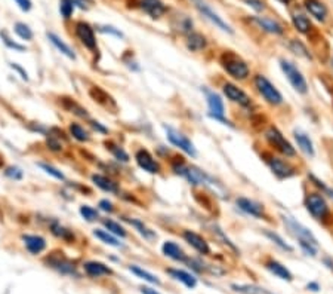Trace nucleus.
Masks as SVG:
<instances>
[{"mask_svg": "<svg viewBox=\"0 0 333 294\" xmlns=\"http://www.w3.org/2000/svg\"><path fill=\"white\" fill-rule=\"evenodd\" d=\"M64 107L67 108V110H70L71 113H74L77 116H80V118H88L89 115H88V110L86 108H83L82 106H79L76 101H73V100H65L64 101Z\"/></svg>", "mask_w": 333, "mask_h": 294, "instance_id": "a19ab883", "label": "nucleus"}, {"mask_svg": "<svg viewBox=\"0 0 333 294\" xmlns=\"http://www.w3.org/2000/svg\"><path fill=\"white\" fill-rule=\"evenodd\" d=\"M264 235L270 239V241H273L274 244L277 245L278 248H281L283 251H288V253H293V247L292 245H289L288 242L278 235L277 232H274V231H270V229H265L264 231Z\"/></svg>", "mask_w": 333, "mask_h": 294, "instance_id": "2f4dec72", "label": "nucleus"}, {"mask_svg": "<svg viewBox=\"0 0 333 294\" xmlns=\"http://www.w3.org/2000/svg\"><path fill=\"white\" fill-rule=\"evenodd\" d=\"M264 137L267 140V143L273 147L278 155L285 156V157H290V159L296 157V155H298V152L293 147V144L283 135V132L275 125H270L265 129Z\"/></svg>", "mask_w": 333, "mask_h": 294, "instance_id": "39448f33", "label": "nucleus"}, {"mask_svg": "<svg viewBox=\"0 0 333 294\" xmlns=\"http://www.w3.org/2000/svg\"><path fill=\"white\" fill-rule=\"evenodd\" d=\"M283 223L285 226L288 228V231L299 242V247L302 248V251L306 256H311V257H316L318 251V241L317 238L314 236V233L311 232L308 228H305L303 224H301L299 221H296L293 217L290 216H283Z\"/></svg>", "mask_w": 333, "mask_h": 294, "instance_id": "f257e3e1", "label": "nucleus"}, {"mask_svg": "<svg viewBox=\"0 0 333 294\" xmlns=\"http://www.w3.org/2000/svg\"><path fill=\"white\" fill-rule=\"evenodd\" d=\"M22 241L29 253L33 256L40 254L46 248V239L39 235H22Z\"/></svg>", "mask_w": 333, "mask_h": 294, "instance_id": "6ab92c4d", "label": "nucleus"}, {"mask_svg": "<svg viewBox=\"0 0 333 294\" xmlns=\"http://www.w3.org/2000/svg\"><path fill=\"white\" fill-rule=\"evenodd\" d=\"M49 264L54 267V269H57V270H60L61 274H68V275H74L76 274V269H74V266L70 263V262H67L65 259H61V257H52L50 260H49Z\"/></svg>", "mask_w": 333, "mask_h": 294, "instance_id": "7c9ffc66", "label": "nucleus"}, {"mask_svg": "<svg viewBox=\"0 0 333 294\" xmlns=\"http://www.w3.org/2000/svg\"><path fill=\"white\" fill-rule=\"evenodd\" d=\"M77 5V8H80V9H86L88 8V5H91L92 0H74Z\"/></svg>", "mask_w": 333, "mask_h": 294, "instance_id": "13d9d810", "label": "nucleus"}, {"mask_svg": "<svg viewBox=\"0 0 333 294\" xmlns=\"http://www.w3.org/2000/svg\"><path fill=\"white\" fill-rule=\"evenodd\" d=\"M303 205L308 214L317 221H324L327 217L330 216V207L326 196L320 193L318 190L306 192L303 196Z\"/></svg>", "mask_w": 333, "mask_h": 294, "instance_id": "7ed1b4c3", "label": "nucleus"}, {"mask_svg": "<svg viewBox=\"0 0 333 294\" xmlns=\"http://www.w3.org/2000/svg\"><path fill=\"white\" fill-rule=\"evenodd\" d=\"M37 165L45 171L46 174L52 175L54 178H57V180H64V174H62L60 170H57L55 167H52V165H49V164H43V162H39Z\"/></svg>", "mask_w": 333, "mask_h": 294, "instance_id": "49530a36", "label": "nucleus"}, {"mask_svg": "<svg viewBox=\"0 0 333 294\" xmlns=\"http://www.w3.org/2000/svg\"><path fill=\"white\" fill-rule=\"evenodd\" d=\"M184 178H187L188 180V183L190 185H193V186H198V185H204V183H208L209 182V175L204 172V171H201L200 168H197V167H187V170L184 172V175H182Z\"/></svg>", "mask_w": 333, "mask_h": 294, "instance_id": "aec40b11", "label": "nucleus"}, {"mask_svg": "<svg viewBox=\"0 0 333 294\" xmlns=\"http://www.w3.org/2000/svg\"><path fill=\"white\" fill-rule=\"evenodd\" d=\"M306 288H308V290H311V291H318V290H320V287H318L317 282H310V284L306 285Z\"/></svg>", "mask_w": 333, "mask_h": 294, "instance_id": "052dcab7", "label": "nucleus"}, {"mask_svg": "<svg viewBox=\"0 0 333 294\" xmlns=\"http://www.w3.org/2000/svg\"><path fill=\"white\" fill-rule=\"evenodd\" d=\"M162 251L166 257L172 259V260H176V262H187V259H188L187 254L184 253V250L178 244H175L173 241H166L162 247Z\"/></svg>", "mask_w": 333, "mask_h": 294, "instance_id": "b1692460", "label": "nucleus"}, {"mask_svg": "<svg viewBox=\"0 0 333 294\" xmlns=\"http://www.w3.org/2000/svg\"><path fill=\"white\" fill-rule=\"evenodd\" d=\"M166 272L173 279L182 282L187 288H194L197 285V279L191 274H188V272H185L182 269H167Z\"/></svg>", "mask_w": 333, "mask_h": 294, "instance_id": "c85d7f7f", "label": "nucleus"}, {"mask_svg": "<svg viewBox=\"0 0 333 294\" xmlns=\"http://www.w3.org/2000/svg\"><path fill=\"white\" fill-rule=\"evenodd\" d=\"M236 202H237V207L242 210L243 213H246L247 216H252L255 217V218H264V220L268 218V214H267V210H265L264 203L253 201L250 198H244V196L237 198Z\"/></svg>", "mask_w": 333, "mask_h": 294, "instance_id": "f8f14e48", "label": "nucleus"}, {"mask_svg": "<svg viewBox=\"0 0 333 294\" xmlns=\"http://www.w3.org/2000/svg\"><path fill=\"white\" fill-rule=\"evenodd\" d=\"M76 2L74 0H61L60 2V12L61 16L64 19H70L73 16L74 8H76Z\"/></svg>", "mask_w": 333, "mask_h": 294, "instance_id": "4c0bfd02", "label": "nucleus"}, {"mask_svg": "<svg viewBox=\"0 0 333 294\" xmlns=\"http://www.w3.org/2000/svg\"><path fill=\"white\" fill-rule=\"evenodd\" d=\"M96 30L101 31V33H106V34H114L117 37H123V33L117 30V29H114V27H111V26H98Z\"/></svg>", "mask_w": 333, "mask_h": 294, "instance_id": "3c124183", "label": "nucleus"}, {"mask_svg": "<svg viewBox=\"0 0 333 294\" xmlns=\"http://www.w3.org/2000/svg\"><path fill=\"white\" fill-rule=\"evenodd\" d=\"M293 137H295V141H296L299 150L302 152L303 155H306L308 157H314V155H316L314 143H313V140L310 139L308 134H305L301 129H295L293 131Z\"/></svg>", "mask_w": 333, "mask_h": 294, "instance_id": "a211bd4d", "label": "nucleus"}, {"mask_svg": "<svg viewBox=\"0 0 333 294\" xmlns=\"http://www.w3.org/2000/svg\"><path fill=\"white\" fill-rule=\"evenodd\" d=\"M70 132H71V135L74 137L79 141H89V132L82 126V125L79 124H71L70 125Z\"/></svg>", "mask_w": 333, "mask_h": 294, "instance_id": "ea45409f", "label": "nucleus"}, {"mask_svg": "<svg viewBox=\"0 0 333 294\" xmlns=\"http://www.w3.org/2000/svg\"><path fill=\"white\" fill-rule=\"evenodd\" d=\"M89 125H91V126L93 128V129H95V131H98V132H101V134H107V132H108V129H107L106 126H103V125L99 124V122L91 121V122H89Z\"/></svg>", "mask_w": 333, "mask_h": 294, "instance_id": "6e6d98bb", "label": "nucleus"}, {"mask_svg": "<svg viewBox=\"0 0 333 294\" xmlns=\"http://www.w3.org/2000/svg\"><path fill=\"white\" fill-rule=\"evenodd\" d=\"M127 221H129V223H131V224H132V226H134L138 232L141 233V235H142V236H144L147 241H152V239H156V238H157V235L152 232L151 229H148V228H147V226H145L142 221H139V220H127Z\"/></svg>", "mask_w": 333, "mask_h": 294, "instance_id": "c9c22d12", "label": "nucleus"}, {"mask_svg": "<svg viewBox=\"0 0 333 294\" xmlns=\"http://www.w3.org/2000/svg\"><path fill=\"white\" fill-rule=\"evenodd\" d=\"M303 8L310 15L320 22H324L329 16V9L321 0H303Z\"/></svg>", "mask_w": 333, "mask_h": 294, "instance_id": "dca6fc26", "label": "nucleus"}, {"mask_svg": "<svg viewBox=\"0 0 333 294\" xmlns=\"http://www.w3.org/2000/svg\"><path fill=\"white\" fill-rule=\"evenodd\" d=\"M265 267L274 274L275 277H278L280 279H283V281H292L293 279V275H292V272L289 270L288 267L285 266V264H281L280 262H277V260H274V259H270L268 262H265Z\"/></svg>", "mask_w": 333, "mask_h": 294, "instance_id": "393cba45", "label": "nucleus"}, {"mask_svg": "<svg viewBox=\"0 0 333 294\" xmlns=\"http://www.w3.org/2000/svg\"><path fill=\"white\" fill-rule=\"evenodd\" d=\"M15 3L19 6V9L24 11V12H29V11H31V8H33L31 0H15Z\"/></svg>", "mask_w": 333, "mask_h": 294, "instance_id": "864d4df0", "label": "nucleus"}, {"mask_svg": "<svg viewBox=\"0 0 333 294\" xmlns=\"http://www.w3.org/2000/svg\"><path fill=\"white\" fill-rule=\"evenodd\" d=\"M262 157H264L265 164L268 165V168L271 170V172L278 180L292 178L299 172V170L285 156L275 155V153H271V152H265V153H262Z\"/></svg>", "mask_w": 333, "mask_h": 294, "instance_id": "20e7f679", "label": "nucleus"}, {"mask_svg": "<svg viewBox=\"0 0 333 294\" xmlns=\"http://www.w3.org/2000/svg\"><path fill=\"white\" fill-rule=\"evenodd\" d=\"M93 235L98 238V239H101L104 244H108V245H111V247H121V244L111 235V233L108 232V231H103V229H96V231H93Z\"/></svg>", "mask_w": 333, "mask_h": 294, "instance_id": "e433bc0d", "label": "nucleus"}, {"mask_svg": "<svg viewBox=\"0 0 333 294\" xmlns=\"http://www.w3.org/2000/svg\"><path fill=\"white\" fill-rule=\"evenodd\" d=\"M308 178H310V183L314 187H317V190L320 193H323L324 196L333 199V189L330 186H327L323 180H320L318 177H316L314 174H308Z\"/></svg>", "mask_w": 333, "mask_h": 294, "instance_id": "473e14b6", "label": "nucleus"}, {"mask_svg": "<svg viewBox=\"0 0 333 294\" xmlns=\"http://www.w3.org/2000/svg\"><path fill=\"white\" fill-rule=\"evenodd\" d=\"M222 93L227 97L229 101L242 106V107H250L252 106V100L247 94L243 91L242 88H239L236 83L227 82L222 85Z\"/></svg>", "mask_w": 333, "mask_h": 294, "instance_id": "9b49d317", "label": "nucleus"}, {"mask_svg": "<svg viewBox=\"0 0 333 294\" xmlns=\"http://www.w3.org/2000/svg\"><path fill=\"white\" fill-rule=\"evenodd\" d=\"M92 182L99 187L103 189L104 192H108V193H119V185L111 180L110 177L107 175H101V174H93L92 175Z\"/></svg>", "mask_w": 333, "mask_h": 294, "instance_id": "bb28decb", "label": "nucleus"}, {"mask_svg": "<svg viewBox=\"0 0 333 294\" xmlns=\"http://www.w3.org/2000/svg\"><path fill=\"white\" fill-rule=\"evenodd\" d=\"M219 62H221V67L224 69V72L236 80H246L250 76L249 64L244 61L242 57H239L237 54H234L231 51H228V52L225 51L221 55Z\"/></svg>", "mask_w": 333, "mask_h": 294, "instance_id": "f03ea898", "label": "nucleus"}, {"mask_svg": "<svg viewBox=\"0 0 333 294\" xmlns=\"http://www.w3.org/2000/svg\"><path fill=\"white\" fill-rule=\"evenodd\" d=\"M11 67H12L14 70H16V72H18V73L21 75V78L24 79V80H29V76H27V72H25V70H24L22 67H19L18 64H15V62H12V64H11Z\"/></svg>", "mask_w": 333, "mask_h": 294, "instance_id": "4d7b16f0", "label": "nucleus"}, {"mask_svg": "<svg viewBox=\"0 0 333 294\" xmlns=\"http://www.w3.org/2000/svg\"><path fill=\"white\" fill-rule=\"evenodd\" d=\"M76 36L79 40L82 42V45L88 48L89 51L95 52L96 51V37H95V31L92 29L91 24L85 22V21H79L76 24Z\"/></svg>", "mask_w": 333, "mask_h": 294, "instance_id": "ddd939ff", "label": "nucleus"}, {"mask_svg": "<svg viewBox=\"0 0 333 294\" xmlns=\"http://www.w3.org/2000/svg\"><path fill=\"white\" fill-rule=\"evenodd\" d=\"M324 264L330 269V270H333V260L332 259H324Z\"/></svg>", "mask_w": 333, "mask_h": 294, "instance_id": "680f3d73", "label": "nucleus"}, {"mask_svg": "<svg viewBox=\"0 0 333 294\" xmlns=\"http://www.w3.org/2000/svg\"><path fill=\"white\" fill-rule=\"evenodd\" d=\"M5 175L12 178V180H21L22 178V171H21V168H18V167H9V168H6V171H5Z\"/></svg>", "mask_w": 333, "mask_h": 294, "instance_id": "8fccbe9b", "label": "nucleus"}, {"mask_svg": "<svg viewBox=\"0 0 333 294\" xmlns=\"http://www.w3.org/2000/svg\"><path fill=\"white\" fill-rule=\"evenodd\" d=\"M182 238L185 239V242L190 245V247H193L196 251H198L200 254H203V256H208V254H211V247H209V242L200 235V233L193 232V231H184L182 232Z\"/></svg>", "mask_w": 333, "mask_h": 294, "instance_id": "4468645a", "label": "nucleus"}, {"mask_svg": "<svg viewBox=\"0 0 333 294\" xmlns=\"http://www.w3.org/2000/svg\"><path fill=\"white\" fill-rule=\"evenodd\" d=\"M185 45H187V49L191 51V52H200V51H203L204 48L208 47V40L201 33L191 31L190 34H187Z\"/></svg>", "mask_w": 333, "mask_h": 294, "instance_id": "5701e85b", "label": "nucleus"}, {"mask_svg": "<svg viewBox=\"0 0 333 294\" xmlns=\"http://www.w3.org/2000/svg\"><path fill=\"white\" fill-rule=\"evenodd\" d=\"M173 27L181 33L190 34L193 31V19L187 15H178L176 16V24H173Z\"/></svg>", "mask_w": 333, "mask_h": 294, "instance_id": "f704fd0d", "label": "nucleus"}, {"mask_svg": "<svg viewBox=\"0 0 333 294\" xmlns=\"http://www.w3.org/2000/svg\"><path fill=\"white\" fill-rule=\"evenodd\" d=\"M135 161H137V164L139 165V168L144 171H147V172H150V174H159L160 172V164L152 157V155L148 152V150H145V149H139L137 152V155H135Z\"/></svg>", "mask_w": 333, "mask_h": 294, "instance_id": "2eb2a0df", "label": "nucleus"}, {"mask_svg": "<svg viewBox=\"0 0 333 294\" xmlns=\"http://www.w3.org/2000/svg\"><path fill=\"white\" fill-rule=\"evenodd\" d=\"M253 85L257 88L258 94L264 98L265 103H268L270 106H281L283 104V95L277 89V86L267 76L264 75H255L253 76Z\"/></svg>", "mask_w": 333, "mask_h": 294, "instance_id": "423d86ee", "label": "nucleus"}, {"mask_svg": "<svg viewBox=\"0 0 333 294\" xmlns=\"http://www.w3.org/2000/svg\"><path fill=\"white\" fill-rule=\"evenodd\" d=\"M191 3L194 5V8H196L197 11L201 14V15L204 16L206 19H209L212 24H215L218 29H221L222 31H227V33H233V29L228 26L227 22L221 18V16L218 15L215 11H213L212 8L208 5V2L206 0H191Z\"/></svg>", "mask_w": 333, "mask_h": 294, "instance_id": "6e6552de", "label": "nucleus"}, {"mask_svg": "<svg viewBox=\"0 0 333 294\" xmlns=\"http://www.w3.org/2000/svg\"><path fill=\"white\" fill-rule=\"evenodd\" d=\"M166 134H167V140H169L175 147L181 149L182 152H185L187 155L193 156V157L197 155L196 147H194L193 141L188 139L187 135H184L182 132L176 131V129H173V128H170V126L166 128Z\"/></svg>", "mask_w": 333, "mask_h": 294, "instance_id": "9d476101", "label": "nucleus"}, {"mask_svg": "<svg viewBox=\"0 0 333 294\" xmlns=\"http://www.w3.org/2000/svg\"><path fill=\"white\" fill-rule=\"evenodd\" d=\"M261 294H273V293H270V291L265 290V288H261Z\"/></svg>", "mask_w": 333, "mask_h": 294, "instance_id": "0e129e2a", "label": "nucleus"}, {"mask_svg": "<svg viewBox=\"0 0 333 294\" xmlns=\"http://www.w3.org/2000/svg\"><path fill=\"white\" fill-rule=\"evenodd\" d=\"M204 94H206V100H208V106H209V116H211L212 119H215V121L222 122L224 125L233 126V124H231L228 119H225V116H224V103H222V98L216 93L209 91V89H204Z\"/></svg>", "mask_w": 333, "mask_h": 294, "instance_id": "1a4fd4ad", "label": "nucleus"}, {"mask_svg": "<svg viewBox=\"0 0 333 294\" xmlns=\"http://www.w3.org/2000/svg\"><path fill=\"white\" fill-rule=\"evenodd\" d=\"M15 33L22 39V40H31L33 39V31L31 29L25 24V22H16L15 24Z\"/></svg>", "mask_w": 333, "mask_h": 294, "instance_id": "37998d69", "label": "nucleus"}, {"mask_svg": "<svg viewBox=\"0 0 333 294\" xmlns=\"http://www.w3.org/2000/svg\"><path fill=\"white\" fill-rule=\"evenodd\" d=\"M0 37H2L3 43H5V45H6L8 48H11V49H15V51H19V52L25 51V47H22V45H19V43L14 42V40H12V39L8 36V33H6V31H0Z\"/></svg>", "mask_w": 333, "mask_h": 294, "instance_id": "de8ad7c7", "label": "nucleus"}, {"mask_svg": "<svg viewBox=\"0 0 333 294\" xmlns=\"http://www.w3.org/2000/svg\"><path fill=\"white\" fill-rule=\"evenodd\" d=\"M278 62H280V69H281L283 75L286 76L289 83L292 85V88L301 95H306L308 94V83H306V79L302 75V72L293 62L289 61L286 58H280Z\"/></svg>", "mask_w": 333, "mask_h": 294, "instance_id": "0eeeda50", "label": "nucleus"}, {"mask_svg": "<svg viewBox=\"0 0 333 294\" xmlns=\"http://www.w3.org/2000/svg\"><path fill=\"white\" fill-rule=\"evenodd\" d=\"M292 24L295 27V30L301 34H310L313 31V24L310 21V18L302 14V12H292L290 15Z\"/></svg>", "mask_w": 333, "mask_h": 294, "instance_id": "4be33fe9", "label": "nucleus"}, {"mask_svg": "<svg viewBox=\"0 0 333 294\" xmlns=\"http://www.w3.org/2000/svg\"><path fill=\"white\" fill-rule=\"evenodd\" d=\"M46 36H47V39H49V42L54 45V47L57 48L58 51H60L62 55H65L67 58H70V60H76V54H74V51L71 49V48L68 47L62 39H61L60 36H57L55 33H46Z\"/></svg>", "mask_w": 333, "mask_h": 294, "instance_id": "a878e982", "label": "nucleus"}, {"mask_svg": "<svg viewBox=\"0 0 333 294\" xmlns=\"http://www.w3.org/2000/svg\"><path fill=\"white\" fill-rule=\"evenodd\" d=\"M107 149H110V152L113 153V156L117 159V161H121V162H127L129 161V155L121 149L120 146H116L113 143H108L107 144Z\"/></svg>", "mask_w": 333, "mask_h": 294, "instance_id": "c03bdc74", "label": "nucleus"}, {"mask_svg": "<svg viewBox=\"0 0 333 294\" xmlns=\"http://www.w3.org/2000/svg\"><path fill=\"white\" fill-rule=\"evenodd\" d=\"M80 214L86 221H96L99 218V214L96 210H93L89 205H82L80 207Z\"/></svg>", "mask_w": 333, "mask_h": 294, "instance_id": "a18cd8bd", "label": "nucleus"}, {"mask_svg": "<svg viewBox=\"0 0 333 294\" xmlns=\"http://www.w3.org/2000/svg\"><path fill=\"white\" fill-rule=\"evenodd\" d=\"M47 146H49V149H52V150H55V152H60L61 149V143L57 140L55 135H52V134H47Z\"/></svg>", "mask_w": 333, "mask_h": 294, "instance_id": "603ef678", "label": "nucleus"}, {"mask_svg": "<svg viewBox=\"0 0 333 294\" xmlns=\"http://www.w3.org/2000/svg\"><path fill=\"white\" fill-rule=\"evenodd\" d=\"M103 223H104V226L107 228V231L110 233H113V235H117V236H121V238H124L126 236V231H124V228L120 226L119 223H116V221H113V220H103Z\"/></svg>", "mask_w": 333, "mask_h": 294, "instance_id": "79ce46f5", "label": "nucleus"}, {"mask_svg": "<svg viewBox=\"0 0 333 294\" xmlns=\"http://www.w3.org/2000/svg\"><path fill=\"white\" fill-rule=\"evenodd\" d=\"M277 2H280V3H283V5H289L292 0H277Z\"/></svg>", "mask_w": 333, "mask_h": 294, "instance_id": "e2e57ef3", "label": "nucleus"}, {"mask_svg": "<svg viewBox=\"0 0 333 294\" xmlns=\"http://www.w3.org/2000/svg\"><path fill=\"white\" fill-rule=\"evenodd\" d=\"M85 272L92 278H99L104 275H111V269L101 262H88L85 263Z\"/></svg>", "mask_w": 333, "mask_h": 294, "instance_id": "cd10ccee", "label": "nucleus"}, {"mask_svg": "<svg viewBox=\"0 0 333 294\" xmlns=\"http://www.w3.org/2000/svg\"><path fill=\"white\" fill-rule=\"evenodd\" d=\"M249 8H252V9H255L257 12H262V11H265V2L264 0H243Z\"/></svg>", "mask_w": 333, "mask_h": 294, "instance_id": "09e8293b", "label": "nucleus"}, {"mask_svg": "<svg viewBox=\"0 0 333 294\" xmlns=\"http://www.w3.org/2000/svg\"><path fill=\"white\" fill-rule=\"evenodd\" d=\"M289 49H290L295 55L302 57V58H305V60L313 61V54L310 52V49L305 47L301 40H298V39H292V40L289 42Z\"/></svg>", "mask_w": 333, "mask_h": 294, "instance_id": "c756f323", "label": "nucleus"}, {"mask_svg": "<svg viewBox=\"0 0 333 294\" xmlns=\"http://www.w3.org/2000/svg\"><path fill=\"white\" fill-rule=\"evenodd\" d=\"M129 269H131V272H132V274H135V275H137L138 278L145 279V281H147V282H150V284L160 285V279L157 278L156 275L150 274L148 270H145V269H142V267H139V266H131Z\"/></svg>", "mask_w": 333, "mask_h": 294, "instance_id": "72a5a7b5", "label": "nucleus"}, {"mask_svg": "<svg viewBox=\"0 0 333 294\" xmlns=\"http://www.w3.org/2000/svg\"><path fill=\"white\" fill-rule=\"evenodd\" d=\"M141 293L142 294H160L159 291H156L154 288H150V287H142V288H141Z\"/></svg>", "mask_w": 333, "mask_h": 294, "instance_id": "bf43d9fd", "label": "nucleus"}, {"mask_svg": "<svg viewBox=\"0 0 333 294\" xmlns=\"http://www.w3.org/2000/svg\"><path fill=\"white\" fill-rule=\"evenodd\" d=\"M139 6L147 15L151 16L152 19L162 18L167 12V6L162 0H141Z\"/></svg>", "mask_w": 333, "mask_h": 294, "instance_id": "f3484780", "label": "nucleus"}, {"mask_svg": "<svg viewBox=\"0 0 333 294\" xmlns=\"http://www.w3.org/2000/svg\"><path fill=\"white\" fill-rule=\"evenodd\" d=\"M253 21L257 22L258 26L262 29L264 31H267V33H271V34H283L285 33V27L278 22V21H275V19H271V18H267V16H255L253 18Z\"/></svg>", "mask_w": 333, "mask_h": 294, "instance_id": "412c9836", "label": "nucleus"}, {"mask_svg": "<svg viewBox=\"0 0 333 294\" xmlns=\"http://www.w3.org/2000/svg\"><path fill=\"white\" fill-rule=\"evenodd\" d=\"M99 208H101L103 211H106V213H113V210H114L113 203L108 201V199H103V201H99Z\"/></svg>", "mask_w": 333, "mask_h": 294, "instance_id": "5fc2aeb1", "label": "nucleus"}, {"mask_svg": "<svg viewBox=\"0 0 333 294\" xmlns=\"http://www.w3.org/2000/svg\"><path fill=\"white\" fill-rule=\"evenodd\" d=\"M50 231H52V233H54L55 236H58V238L64 239V241H71V239H74L73 232L68 231V229H65L64 226H61L60 223H54V224L50 226Z\"/></svg>", "mask_w": 333, "mask_h": 294, "instance_id": "58836bf2", "label": "nucleus"}]
</instances>
